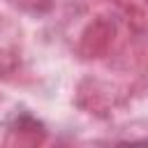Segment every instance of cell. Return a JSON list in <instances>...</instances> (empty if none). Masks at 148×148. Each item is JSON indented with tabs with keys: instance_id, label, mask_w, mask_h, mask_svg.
Returning <instances> with one entry per match:
<instances>
[{
	"instance_id": "obj_1",
	"label": "cell",
	"mask_w": 148,
	"mask_h": 148,
	"mask_svg": "<svg viewBox=\"0 0 148 148\" xmlns=\"http://www.w3.org/2000/svg\"><path fill=\"white\" fill-rule=\"evenodd\" d=\"M116 148H148V136L134 139V141H123V143H118Z\"/></svg>"
}]
</instances>
